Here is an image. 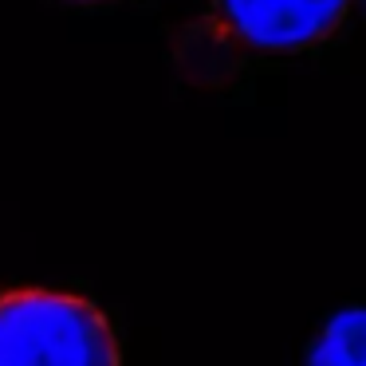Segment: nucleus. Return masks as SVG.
Instances as JSON below:
<instances>
[{
	"mask_svg": "<svg viewBox=\"0 0 366 366\" xmlns=\"http://www.w3.org/2000/svg\"><path fill=\"white\" fill-rule=\"evenodd\" d=\"M0 366H119V342L95 303L20 287L0 295Z\"/></svg>",
	"mask_w": 366,
	"mask_h": 366,
	"instance_id": "1",
	"label": "nucleus"
},
{
	"mask_svg": "<svg viewBox=\"0 0 366 366\" xmlns=\"http://www.w3.org/2000/svg\"><path fill=\"white\" fill-rule=\"evenodd\" d=\"M355 0H209L205 28L221 44L264 56H300L342 28Z\"/></svg>",
	"mask_w": 366,
	"mask_h": 366,
	"instance_id": "2",
	"label": "nucleus"
},
{
	"mask_svg": "<svg viewBox=\"0 0 366 366\" xmlns=\"http://www.w3.org/2000/svg\"><path fill=\"white\" fill-rule=\"evenodd\" d=\"M303 366H366V307H342L311 335Z\"/></svg>",
	"mask_w": 366,
	"mask_h": 366,
	"instance_id": "3",
	"label": "nucleus"
},
{
	"mask_svg": "<svg viewBox=\"0 0 366 366\" xmlns=\"http://www.w3.org/2000/svg\"><path fill=\"white\" fill-rule=\"evenodd\" d=\"M355 9L362 12V20H366V0H355Z\"/></svg>",
	"mask_w": 366,
	"mask_h": 366,
	"instance_id": "4",
	"label": "nucleus"
},
{
	"mask_svg": "<svg viewBox=\"0 0 366 366\" xmlns=\"http://www.w3.org/2000/svg\"><path fill=\"white\" fill-rule=\"evenodd\" d=\"M75 4H107V0H75Z\"/></svg>",
	"mask_w": 366,
	"mask_h": 366,
	"instance_id": "5",
	"label": "nucleus"
}]
</instances>
